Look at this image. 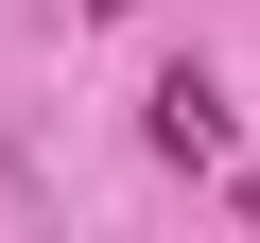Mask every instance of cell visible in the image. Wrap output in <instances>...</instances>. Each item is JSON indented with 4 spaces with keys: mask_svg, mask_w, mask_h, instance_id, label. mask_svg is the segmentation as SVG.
I'll return each mask as SVG.
<instances>
[{
    "mask_svg": "<svg viewBox=\"0 0 260 243\" xmlns=\"http://www.w3.org/2000/svg\"><path fill=\"white\" fill-rule=\"evenodd\" d=\"M70 18H121V0H70Z\"/></svg>",
    "mask_w": 260,
    "mask_h": 243,
    "instance_id": "7a4b0ae2",
    "label": "cell"
},
{
    "mask_svg": "<svg viewBox=\"0 0 260 243\" xmlns=\"http://www.w3.org/2000/svg\"><path fill=\"white\" fill-rule=\"evenodd\" d=\"M139 157H174V174L225 157V87H208V70H156V87H139Z\"/></svg>",
    "mask_w": 260,
    "mask_h": 243,
    "instance_id": "6da1fadb",
    "label": "cell"
}]
</instances>
